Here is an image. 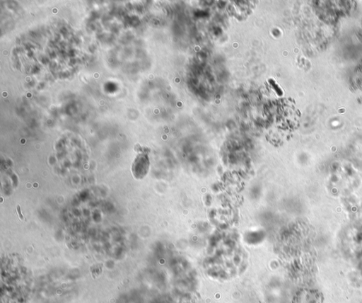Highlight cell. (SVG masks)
<instances>
[{"mask_svg": "<svg viewBox=\"0 0 362 303\" xmlns=\"http://www.w3.org/2000/svg\"><path fill=\"white\" fill-rule=\"evenodd\" d=\"M318 298L313 292H304L297 298L296 303H320Z\"/></svg>", "mask_w": 362, "mask_h": 303, "instance_id": "obj_1", "label": "cell"}, {"mask_svg": "<svg viewBox=\"0 0 362 303\" xmlns=\"http://www.w3.org/2000/svg\"><path fill=\"white\" fill-rule=\"evenodd\" d=\"M16 212L18 214V217H19L20 219L23 220V216L21 214L20 206L18 205H17V206H16Z\"/></svg>", "mask_w": 362, "mask_h": 303, "instance_id": "obj_2", "label": "cell"}]
</instances>
